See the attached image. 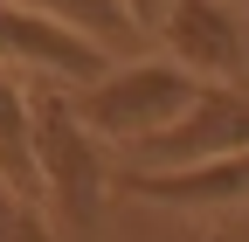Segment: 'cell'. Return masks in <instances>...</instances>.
<instances>
[{
    "mask_svg": "<svg viewBox=\"0 0 249 242\" xmlns=\"http://www.w3.org/2000/svg\"><path fill=\"white\" fill-rule=\"evenodd\" d=\"M35 173H42V215L55 222L62 242H97L104 235V207H111V180L118 166L104 159V145L76 125L70 90L35 83Z\"/></svg>",
    "mask_w": 249,
    "mask_h": 242,
    "instance_id": "1",
    "label": "cell"
},
{
    "mask_svg": "<svg viewBox=\"0 0 249 242\" xmlns=\"http://www.w3.org/2000/svg\"><path fill=\"white\" fill-rule=\"evenodd\" d=\"M201 97V83L187 76L180 63H166V55H139V63H111L97 83H83L70 90V111H76V125L104 145V153H139L145 138H160L173 132L187 104Z\"/></svg>",
    "mask_w": 249,
    "mask_h": 242,
    "instance_id": "2",
    "label": "cell"
},
{
    "mask_svg": "<svg viewBox=\"0 0 249 242\" xmlns=\"http://www.w3.org/2000/svg\"><path fill=\"white\" fill-rule=\"evenodd\" d=\"M118 63L111 49H97L90 35H76L70 21L35 14L21 0H0V76L21 83H49V90H83Z\"/></svg>",
    "mask_w": 249,
    "mask_h": 242,
    "instance_id": "3",
    "label": "cell"
},
{
    "mask_svg": "<svg viewBox=\"0 0 249 242\" xmlns=\"http://www.w3.org/2000/svg\"><path fill=\"white\" fill-rule=\"evenodd\" d=\"M249 153V90H222V83H201V97L187 104V118L173 132L145 138L139 153H124L118 166H139V173H180V166H208V159H235Z\"/></svg>",
    "mask_w": 249,
    "mask_h": 242,
    "instance_id": "4",
    "label": "cell"
},
{
    "mask_svg": "<svg viewBox=\"0 0 249 242\" xmlns=\"http://www.w3.org/2000/svg\"><path fill=\"white\" fill-rule=\"evenodd\" d=\"M160 42L166 63H180L194 83L249 90V14H235L229 0H173Z\"/></svg>",
    "mask_w": 249,
    "mask_h": 242,
    "instance_id": "5",
    "label": "cell"
},
{
    "mask_svg": "<svg viewBox=\"0 0 249 242\" xmlns=\"http://www.w3.org/2000/svg\"><path fill=\"white\" fill-rule=\"evenodd\" d=\"M111 187L124 201H145V207H180V215H249V153L235 159H208V166H180V173H139V166H118Z\"/></svg>",
    "mask_w": 249,
    "mask_h": 242,
    "instance_id": "6",
    "label": "cell"
},
{
    "mask_svg": "<svg viewBox=\"0 0 249 242\" xmlns=\"http://www.w3.org/2000/svg\"><path fill=\"white\" fill-rule=\"evenodd\" d=\"M0 187L14 201L42 207V173H35V83L0 76Z\"/></svg>",
    "mask_w": 249,
    "mask_h": 242,
    "instance_id": "7",
    "label": "cell"
},
{
    "mask_svg": "<svg viewBox=\"0 0 249 242\" xmlns=\"http://www.w3.org/2000/svg\"><path fill=\"white\" fill-rule=\"evenodd\" d=\"M14 242H62V235H55V222L42 215L35 201H21L14 207Z\"/></svg>",
    "mask_w": 249,
    "mask_h": 242,
    "instance_id": "8",
    "label": "cell"
},
{
    "mask_svg": "<svg viewBox=\"0 0 249 242\" xmlns=\"http://www.w3.org/2000/svg\"><path fill=\"white\" fill-rule=\"evenodd\" d=\"M118 7H124V21H132L139 35H160L166 14H173V0H118Z\"/></svg>",
    "mask_w": 249,
    "mask_h": 242,
    "instance_id": "9",
    "label": "cell"
},
{
    "mask_svg": "<svg viewBox=\"0 0 249 242\" xmlns=\"http://www.w3.org/2000/svg\"><path fill=\"white\" fill-rule=\"evenodd\" d=\"M14 207H21V201H14L7 187H0V242H14Z\"/></svg>",
    "mask_w": 249,
    "mask_h": 242,
    "instance_id": "10",
    "label": "cell"
},
{
    "mask_svg": "<svg viewBox=\"0 0 249 242\" xmlns=\"http://www.w3.org/2000/svg\"><path fill=\"white\" fill-rule=\"evenodd\" d=\"M214 242H249V215H242V228H229V235H214Z\"/></svg>",
    "mask_w": 249,
    "mask_h": 242,
    "instance_id": "11",
    "label": "cell"
},
{
    "mask_svg": "<svg viewBox=\"0 0 249 242\" xmlns=\"http://www.w3.org/2000/svg\"><path fill=\"white\" fill-rule=\"evenodd\" d=\"M229 7H235V14H249V0H229Z\"/></svg>",
    "mask_w": 249,
    "mask_h": 242,
    "instance_id": "12",
    "label": "cell"
}]
</instances>
